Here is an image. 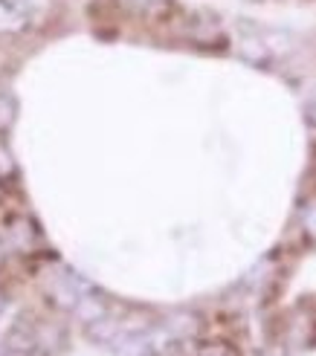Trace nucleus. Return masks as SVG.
<instances>
[{"mask_svg":"<svg viewBox=\"0 0 316 356\" xmlns=\"http://www.w3.org/2000/svg\"><path fill=\"white\" fill-rule=\"evenodd\" d=\"M238 52L253 64H267V58H270V49L258 35H244V38L238 41Z\"/></svg>","mask_w":316,"mask_h":356,"instance_id":"nucleus-1","label":"nucleus"},{"mask_svg":"<svg viewBox=\"0 0 316 356\" xmlns=\"http://www.w3.org/2000/svg\"><path fill=\"white\" fill-rule=\"evenodd\" d=\"M195 356H238L226 342H203Z\"/></svg>","mask_w":316,"mask_h":356,"instance_id":"nucleus-2","label":"nucleus"},{"mask_svg":"<svg viewBox=\"0 0 316 356\" xmlns=\"http://www.w3.org/2000/svg\"><path fill=\"white\" fill-rule=\"evenodd\" d=\"M6 6H12V9H17V6H26V0H3Z\"/></svg>","mask_w":316,"mask_h":356,"instance_id":"nucleus-3","label":"nucleus"}]
</instances>
